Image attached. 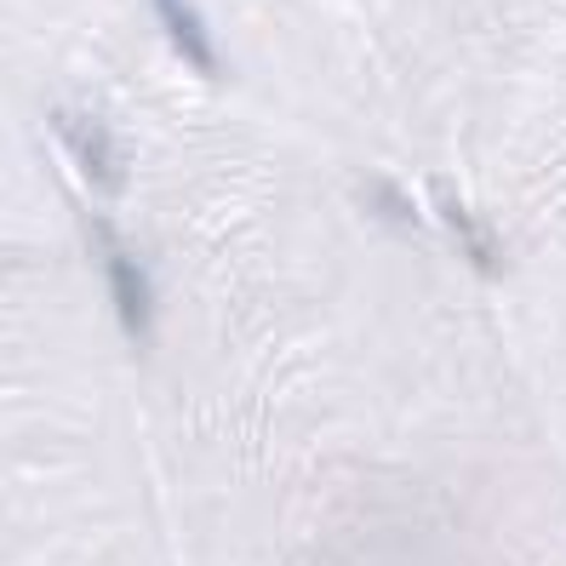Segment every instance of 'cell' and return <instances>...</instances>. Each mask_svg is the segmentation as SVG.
Listing matches in <instances>:
<instances>
[{
	"mask_svg": "<svg viewBox=\"0 0 566 566\" xmlns=\"http://www.w3.org/2000/svg\"><path fill=\"white\" fill-rule=\"evenodd\" d=\"M52 132L57 144L70 149V160L86 172V184L97 195H120L126 189V155H120V138L86 109H57L52 115Z\"/></svg>",
	"mask_w": 566,
	"mask_h": 566,
	"instance_id": "6da1fadb",
	"label": "cell"
},
{
	"mask_svg": "<svg viewBox=\"0 0 566 566\" xmlns=\"http://www.w3.org/2000/svg\"><path fill=\"white\" fill-rule=\"evenodd\" d=\"M97 258H104V281H109V297H115L120 326L144 344L149 326H155V286H149V275L138 270V258H132V252L109 235V229H97Z\"/></svg>",
	"mask_w": 566,
	"mask_h": 566,
	"instance_id": "7a4b0ae2",
	"label": "cell"
},
{
	"mask_svg": "<svg viewBox=\"0 0 566 566\" xmlns=\"http://www.w3.org/2000/svg\"><path fill=\"white\" fill-rule=\"evenodd\" d=\"M155 18H160L166 41H172V52L189 63V70H201V75H218V70H223L218 46H212V35H207V23H201V12H195L189 0H155Z\"/></svg>",
	"mask_w": 566,
	"mask_h": 566,
	"instance_id": "3957f363",
	"label": "cell"
},
{
	"mask_svg": "<svg viewBox=\"0 0 566 566\" xmlns=\"http://www.w3.org/2000/svg\"><path fill=\"white\" fill-rule=\"evenodd\" d=\"M436 207H441V218L452 223V235H458L463 258H470L481 275H504V252H497L492 229H481V223L470 218V207H463L458 195H452V184H436Z\"/></svg>",
	"mask_w": 566,
	"mask_h": 566,
	"instance_id": "277c9868",
	"label": "cell"
}]
</instances>
